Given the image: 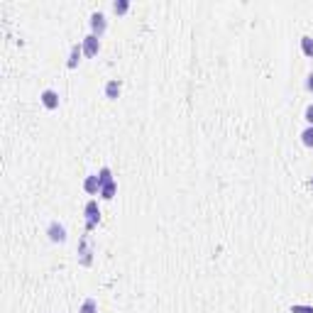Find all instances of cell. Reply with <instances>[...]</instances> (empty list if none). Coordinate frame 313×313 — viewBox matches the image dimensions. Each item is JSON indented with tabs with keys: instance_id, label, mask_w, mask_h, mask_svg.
Returning <instances> with one entry per match:
<instances>
[{
	"instance_id": "obj_1",
	"label": "cell",
	"mask_w": 313,
	"mask_h": 313,
	"mask_svg": "<svg viewBox=\"0 0 313 313\" xmlns=\"http://www.w3.org/2000/svg\"><path fill=\"white\" fill-rule=\"evenodd\" d=\"M83 213H86V233H93V230L98 228V223H101V208H98V201L91 198V201L86 203Z\"/></svg>"
},
{
	"instance_id": "obj_2",
	"label": "cell",
	"mask_w": 313,
	"mask_h": 313,
	"mask_svg": "<svg viewBox=\"0 0 313 313\" xmlns=\"http://www.w3.org/2000/svg\"><path fill=\"white\" fill-rule=\"evenodd\" d=\"M105 30H108V17L103 12H93L91 15V34H96L101 39L103 34H105Z\"/></svg>"
},
{
	"instance_id": "obj_3",
	"label": "cell",
	"mask_w": 313,
	"mask_h": 313,
	"mask_svg": "<svg viewBox=\"0 0 313 313\" xmlns=\"http://www.w3.org/2000/svg\"><path fill=\"white\" fill-rule=\"evenodd\" d=\"M81 49H83V56H96L101 52V39L96 34H86L81 42Z\"/></svg>"
},
{
	"instance_id": "obj_4",
	"label": "cell",
	"mask_w": 313,
	"mask_h": 313,
	"mask_svg": "<svg viewBox=\"0 0 313 313\" xmlns=\"http://www.w3.org/2000/svg\"><path fill=\"white\" fill-rule=\"evenodd\" d=\"M91 255H93V250H91V237L88 235H83V237H81V242H78V262H81L83 267H88Z\"/></svg>"
},
{
	"instance_id": "obj_5",
	"label": "cell",
	"mask_w": 313,
	"mask_h": 313,
	"mask_svg": "<svg viewBox=\"0 0 313 313\" xmlns=\"http://www.w3.org/2000/svg\"><path fill=\"white\" fill-rule=\"evenodd\" d=\"M47 235H49L52 242H64L66 240V228L59 223V220H52V223L47 225Z\"/></svg>"
},
{
	"instance_id": "obj_6",
	"label": "cell",
	"mask_w": 313,
	"mask_h": 313,
	"mask_svg": "<svg viewBox=\"0 0 313 313\" xmlns=\"http://www.w3.org/2000/svg\"><path fill=\"white\" fill-rule=\"evenodd\" d=\"M39 101H42V105H44L47 110H56L59 108V93L54 88H44L42 96H39Z\"/></svg>"
},
{
	"instance_id": "obj_7",
	"label": "cell",
	"mask_w": 313,
	"mask_h": 313,
	"mask_svg": "<svg viewBox=\"0 0 313 313\" xmlns=\"http://www.w3.org/2000/svg\"><path fill=\"white\" fill-rule=\"evenodd\" d=\"M120 91H123V83H120V78H110V81L105 83L103 93H105V98H108V101H118V98H120Z\"/></svg>"
},
{
	"instance_id": "obj_8",
	"label": "cell",
	"mask_w": 313,
	"mask_h": 313,
	"mask_svg": "<svg viewBox=\"0 0 313 313\" xmlns=\"http://www.w3.org/2000/svg\"><path fill=\"white\" fill-rule=\"evenodd\" d=\"M83 191L86 193H101V179H98V174H91V176H86L83 179Z\"/></svg>"
},
{
	"instance_id": "obj_9",
	"label": "cell",
	"mask_w": 313,
	"mask_h": 313,
	"mask_svg": "<svg viewBox=\"0 0 313 313\" xmlns=\"http://www.w3.org/2000/svg\"><path fill=\"white\" fill-rule=\"evenodd\" d=\"M81 56H83V49L78 44L71 47V54H69V61H66V69H76L78 61H81Z\"/></svg>"
},
{
	"instance_id": "obj_10",
	"label": "cell",
	"mask_w": 313,
	"mask_h": 313,
	"mask_svg": "<svg viewBox=\"0 0 313 313\" xmlns=\"http://www.w3.org/2000/svg\"><path fill=\"white\" fill-rule=\"evenodd\" d=\"M115 191H118V184H115V181H110V184L101 186V193H98V196H101L103 201H110L113 196H115Z\"/></svg>"
},
{
	"instance_id": "obj_11",
	"label": "cell",
	"mask_w": 313,
	"mask_h": 313,
	"mask_svg": "<svg viewBox=\"0 0 313 313\" xmlns=\"http://www.w3.org/2000/svg\"><path fill=\"white\" fill-rule=\"evenodd\" d=\"M78 313H98V301H96L93 296H88L86 301L81 303V308H78Z\"/></svg>"
},
{
	"instance_id": "obj_12",
	"label": "cell",
	"mask_w": 313,
	"mask_h": 313,
	"mask_svg": "<svg viewBox=\"0 0 313 313\" xmlns=\"http://www.w3.org/2000/svg\"><path fill=\"white\" fill-rule=\"evenodd\" d=\"M127 10H130V0H115L113 3V12L115 15H125Z\"/></svg>"
},
{
	"instance_id": "obj_13",
	"label": "cell",
	"mask_w": 313,
	"mask_h": 313,
	"mask_svg": "<svg viewBox=\"0 0 313 313\" xmlns=\"http://www.w3.org/2000/svg\"><path fill=\"white\" fill-rule=\"evenodd\" d=\"M301 52L306 56H311V59H313V37H308V34H306V37H301Z\"/></svg>"
},
{
	"instance_id": "obj_14",
	"label": "cell",
	"mask_w": 313,
	"mask_h": 313,
	"mask_svg": "<svg viewBox=\"0 0 313 313\" xmlns=\"http://www.w3.org/2000/svg\"><path fill=\"white\" fill-rule=\"evenodd\" d=\"M301 142H303V147L313 149V125H308V127L301 132Z\"/></svg>"
},
{
	"instance_id": "obj_15",
	"label": "cell",
	"mask_w": 313,
	"mask_h": 313,
	"mask_svg": "<svg viewBox=\"0 0 313 313\" xmlns=\"http://www.w3.org/2000/svg\"><path fill=\"white\" fill-rule=\"evenodd\" d=\"M98 179H101V186H105V184H110V181H115V179H113L110 167H103L101 171H98Z\"/></svg>"
},
{
	"instance_id": "obj_16",
	"label": "cell",
	"mask_w": 313,
	"mask_h": 313,
	"mask_svg": "<svg viewBox=\"0 0 313 313\" xmlns=\"http://www.w3.org/2000/svg\"><path fill=\"white\" fill-rule=\"evenodd\" d=\"M291 311L294 313H313V306H299V303H296Z\"/></svg>"
},
{
	"instance_id": "obj_17",
	"label": "cell",
	"mask_w": 313,
	"mask_h": 313,
	"mask_svg": "<svg viewBox=\"0 0 313 313\" xmlns=\"http://www.w3.org/2000/svg\"><path fill=\"white\" fill-rule=\"evenodd\" d=\"M303 120H306L308 125H313V103L306 108V113H303Z\"/></svg>"
},
{
	"instance_id": "obj_18",
	"label": "cell",
	"mask_w": 313,
	"mask_h": 313,
	"mask_svg": "<svg viewBox=\"0 0 313 313\" xmlns=\"http://www.w3.org/2000/svg\"><path fill=\"white\" fill-rule=\"evenodd\" d=\"M306 91H308V93H313V74H308V76H306Z\"/></svg>"
},
{
	"instance_id": "obj_19",
	"label": "cell",
	"mask_w": 313,
	"mask_h": 313,
	"mask_svg": "<svg viewBox=\"0 0 313 313\" xmlns=\"http://www.w3.org/2000/svg\"><path fill=\"white\" fill-rule=\"evenodd\" d=\"M308 186H311V189H313V179H311V181H308Z\"/></svg>"
}]
</instances>
